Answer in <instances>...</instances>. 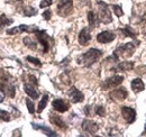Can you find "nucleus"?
<instances>
[{
	"label": "nucleus",
	"instance_id": "1",
	"mask_svg": "<svg viewBox=\"0 0 146 137\" xmlns=\"http://www.w3.org/2000/svg\"><path fill=\"white\" fill-rule=\"evenodd\" d=\"M102 55V52L97 49H90L84 54L80 55L78 57V64L84 65V67H91L93 63H96Z\"/></svg>",
	"mask_w": 146,
	"mask_h": 137
},
{
	"label": "nucleus",
	"instance_id": "13",
	"mask_svg": "<svg viewBox=\"0 0 146 137\" xmlns=\"http://www.w3.org/2000/svg\"><path fill=\"white\" fill-rule=\"evenodd\" d=\"M52 106H53L54 110L58 111V112H65L70 108V104L66 101H64L63 99H55L54 101L52 102Z\"/></svg>",
	"mask_w": 146,
	"mask_h": 137
},
{
	"label": "nucleus",
	"instance_id": "28",
	"mask_svg": "<svg viewBox=\"0 0 146 137\" xmlns=\"http://www.w3.org/2000/svg\"><path fill=\"white\" fill-rule=\"evenodd\" d=\"M26 104H27L28 111H29L31 114H34V112H35V106H34V102H33L31 99H26Z\"/></svg>",
	"mask_w": 146,
	"mask_h": 137
},
{
	"label": "nucleus",
	"instance_id": "35",
	"mask_svg": "<svg viewBox=\"0 0 146 137\" xmlns=\"http://www.w3.org/2000/svg\"><path fill=\"white\" fill-rule=\"evenodd\" d=\"M18 1H21V0H18Z\"/></svg>",
	"mask_w": 146,
	"mask_h": 137
},
{
	"label": "nucleus",
	"instance_id": "31",
	"mask_svg": "<svg viewBox=\"0 0 146 137\" xmlns=\"http://www.w3.org/2000/svg\"><path fill=\"white\" fill-rule=\"evenodd\" d=\"M53 3V0H43L40 3H39V7L40 8H46L48 6H51Z\"/></svg>",
	"mask_w": 146,
	"mask_h": 137
},
{
	"label": "nucleus",
	"instance_id": "20",
	"mask_svg": "<svg viewBox=\"0 0 146 137\" xmlns=\"http://www.w3.org/2000/svg\"><path fill=\"white\" fill-rule=\"evenodd\" d=\"M32 125H33V128H34V129H39V130L44 132V134L47 135V136H57L52 129H50V128H47V127H45V126H38L36 124H32Z\"/></svg>",
	"mask_w": 146,
	"mask_h": 137
},
{
	"label": "nucleus",
	"instance_id": "17",
	"mask_svg": "<svg viewBox=\"0 0 146 137\" xmlns=\"http://www.w3.org/2000/svg\"><path fill=\"white\" fill-rule=\"evenodd\" d=\"M50 121H51L53 125L57 126L58 128H61V129H65V128H66L65 122L63 121V119H62L60 116H57V115L51 114V115H50Z\"/></svg>",
	"mask_w": 146,
	"mask_h": 137
},
{
	"label": "nucleus",
	"instance_id": "19",
	"mask_svg": "<svg viewBox=\"0 0 146 137\" xmlns=\"http://www.w3.org/2000/svg\"><path fill=\"white\" fill-rule=\"evenodd\" d=\"M134 68V62H119L117 67L113 70H119V71H130Z\"/></svg>",
	"mask_w": 146,
	"mask_h": 137
},
{
	"label": "nucleus",
	"instance_id": "15",
	"mask_svg": "<svg viewBox=\"0 0 146 137\" xmlns=\"http://www.w3.org/2000/svg\"><path fill=\"white\" fill-rule=\"evenodd\" d=\"M35 86H34V84H32V83H25V84H24V90H25V92H26L31 98H33V99H38L39 93H38V91L35 89Z\"/></svg>",
	"mask_w": 146,
	"mask_h": 137
},
{
	"label": "nucleus",
	"instance_id": "27",
	"mask_svg": "<svg viewBox=\"0 0 146 137\" xmlns=\"http://www.w3.org/2000/svg\"><path fill=\"white\" fill-rule=\"evenodd\" d=\"M0 120L9 121V120H10V115H9V112H7V111L0 109Z\"/></svg>",
	"mask_w": 146,
	"mask_h": 137
},
{
	"label": "nucleus",
	"instance_id": "23",
	"mask_svg": "<svg viewBox=\"0 0 146 137\" xmlns=\"http://www.w3.org/2000/svg\"><path fill=\"white\" fill-rule=\"evenodd\" d=\"M120 32H123V34L128 37H131V38H135L136 37V32H134L129 26H126L125 28H121Z\"/></svg>",
	"mask_w": 146,
	"mask_h": 137
},
{
	"label": "nucleus",
	"instance_id": "18",
	"mask_svg": "<svg viewBox=\"0 0 146 137\" xmlns=\"http://www.w3.org/2000/svg\"><path fill=\"white\" fill-rule=\"evenodd\" d=\"M88 21H89V25H90V28L93 29L96 27H98L99 25V18H98V15L94 13V11H89L88 13Z\"/></svg>",
	"mask_w": 146,
	"mask_h": 137
},
{
	"label": "nucleus",
	"instance_id": "25",
	"mask_svg": "<svg viewBox=\"0 0 146 137\" xmlns=\"http://www.w3.org/2000/svg\"><path fill=\"white\" fill-rule=\"evenodd\" d=\"M24 44L29 47L31 50H36V43L33 42V39H31V37H25L24 38Z\"/></svg>",
	"mask_w": 146,
	"mask_h": 137
},
{
	"label": "nucleus",
	"instance_id": "34",
	"mask_svg": "<svg viewBox=\"0 0 146 137\" xmlns=\"http://www.w3.org/2000/svg\"><path fill=\"white\" fill-rule=\"evenodd\" d=\"M146 134V122H145V128H144V132L142 133V135H145Z\"/></svg>",
	"mask_w": 146,
	"mask_h": 137
},
{
	"label": "nucleus",
	"instance_id": "12",
	"mask_svg": "<svg viewBox=\"0 0 146 137\" xmlns=\"http://www.w3.org/2000/svg\"><path fill=\"white\" fill-rule=\"evenodd\" d=\"M116 38V35L113 33H111L109 31H105V32H101L100 34H98L97 36V41L101 44H107V43H111L113 39Z\"/></svg>",
	"mask_w": 146,
	"mask_h": 137
},
{
	"label": "nucleus",
	"instance_id": "24",
	"mask_svg": "<svg viewBox=\"0 0 146 137\" xmlns=\"http://www.w3.org/2000/svg\"><path fill=\"white\" fill-rule=\"evenodd\" d=\"M24 15L26 17H32V16H35L37 15V10L33 7H26L24 9Z\"/></svg>",
	"mask_w": 146,
	"mask_h": 137
},
{
	"label": "nucleus",
	"instance_id": "22",
	"mask_svg": "<svg viewBox=\"0 0 146 137\" xmlns=\"http://www.w3.org/2000/svg\"><path fill=\"white\" fill-rule=\"evenodd\" d=\"M10 24H13V19H9V18L7 17V16H5V15H1L0 16V29H2L3 27H6V26H8Z\"/></svg>",
	"mask_w": 146,
	"mask_h": 137
},
{
	"label": "nucleus",
	"instance_id": "10",
	"mask_svg": "<svg viewBox=\"0 0 146 137\" xmlns=\"http://www.w3.org/2000/svg\"><path fill=\"white\" fill-rule=\"evenodd\" d=\"M68 96H69L71 102H73V103L82 102V101L84 100V96H83V93H82L79 89H76L75 86H72V88L69 90Z\"/></svg>",
	"mask_w": 146,
	"mask_h": 137
},
{
	"label": "nucleus",
	"instance_id": "32",
	"mask_svg": "<svg viewBox=\"0 0 146 137\" xmlns=\"http://www.w3.org/2000/svg\"><path fill=\"white\" fill-rule=\"evenodd\" d=\"M51 16H52V13H51L50 10H46V11L43 13V17H44L45 20H50V19H51Z\"/></svg>",
	"mask_w": 146,
	"mask_h": 137
},
{
	"label": "nucleus",
	"instance_id": "30",
	"mask_svg": "<svg viewBox=\"0 0 146 137\" xmlns=\"http://www.w3.org/2000/svg\"><path fill=\"white\" fill-rule=\"evenodd\" d=\"M27 61H29L31 63H33V64H34V65H36V67H42L40 61H39L38 59L33 57V56H27Z\"/></svg>",
	"mask_w": 146,
	"mask_h": 137
},
{
	"label": "nucleus",
	"instance_id": "9",
	"mask_svg": "<svg viewBox=\"0 0 146 137\" xmlns=\"http://www.w3.org/2000/svg\"><path fill=\"white\" fill-rule=\"evenodd\" d=\"M109 96H110V98H111L112 100H115V101H123V100H125L128 97V92L125 88L121 86V88H118V89L112 90V91L110 92Z\"/></svg>",
	"mask_w": 146,
	"mask_h": 137
},
{
	"label": "nucleus",
	"instance_id": "21",
	"mask_svg": "<svg viewBox=\"0 0 146 137\" xmlns=\"http://www.w3.org/2000/svg\"><path fill=\"white\" fill-rule=\"evenodd\" d=\"M47 102H48V96H47V94H44L43 98H42V100L38 103V108H37V112H38V114H40V112L45 109Z\"/></svg>",
	"mask_w": 146,
	"mask_h": 137
},
{
	"label": "nucleus",
	"instance_id": "29",
	"mask_svg": "<svg viewBox=\"0 0 146 137\" xmlns=\"http://www.w3.org/2000/svg\"><path fill=\"white\" fill-rule=\"evenodd\" d=\"M94 111H96V114H97L98 116H100V117H104L105 114H106V110H105V108H104L102 106H97L96 109H94Z\"/></svg>",
	"mask_w": 146,
	"mask_h": 137
},
{
	"label": "nucleus",
	"instance_id": "11",
	"mask_svg": "<svg viewBox=\"0 0 146 137\" xmlns=\"http://www.w3.org/2000/svg\"><path fill=\"white\" fill-rule=\"evenodd\" d=\"M82 129H83L84 132H87V133L93 135V134H96V133L98 132L99 126H98L97 122H94V121H92V120L86 119L82 121Z\"/></svg>",
	"mask_w": 146,
	"mask_h": 137
},
{
	"label": "nucleus",
	"instance_id": "14",
	"mask_svg": "<svg viewBox=\"0 0 146 137\" xmlns=\"http://www.w3.org/2000/svg\"><path fill=\"white\" fill-rule=\"evenodd\" d=\"M91 41V35H90V31H89V28H83L81 32H80V34H79V43L81 44V45H87L89 42Z\"/></svg>",
	"mask_w": 146,
	"mask_h": 137
},
{
	"label": "nucleus",
	"instance_id": "16",
	"mask_svg": "<svg viewBox=\"0 0 146 137\" xmlns=\"http://www.w3.org/2000/svg\"><path fill=\"white\" fill-rule=\"evenodd\" d=\"M130 86H131V89H133V91H134L135 93L142 92V91H144V89H145V84H144V82H143V81H142V79H139V78H137V79L133 80V81H131V83H130Z\"/></svg>",
	"mask_w": 146,
	"mask_h": 137
},
{
	"label": "nucleus",
	"instance_id": "7",
	"mask_svg": "<svg viewBox=\"0 0 146 137\" xmlns=\"http://www.w3.org/2000/svg\"><path fill=\"white\" fill-rule=\"evenodd\" d=\"M37 31H38V28H37V26H35V25H32V26L20 25L18 27L8 29V31H7V34L15 35V34H18V33H24V32H27V33H36Z\"/></svg>",
	"mask_w": 146,
	"mask_h": 137
},
{
	"label": "nucleus",
	"instance_id": "4",
	"mask_svg": "<svg viewBox=\"0 0 146 137\" xmlns=\"http://www.w3.org/2000/svg\"><path fill=\"white\" fill-rule=\"evenodd\" d=\"M57 15L61 17H66L73 11V0H60L56 8Z\"/></svg>",
	"mask_w": 146,
	"mask_h": 137
},
{
	"label": "nucleus",
	"instance_id": "26",
	"mask_svg": "<svg viewBox=\"0 0 146 137\" xmlns=\"http://www.w3.org/2000/svg\"><path fill=\"white\" fill-rule=\"evenodd\" d=\"M112 10H113V13H115V15H116L117 17H121V16L124 15V10H123L121 7L118 6V5H113V6H112Z\"/></svg>",
	"mask_w": 146,
	"mask_h": 137
},
{
	"label": "nucleus",
	"instance_id": "2",
	"mask_svg": "<svg viewBox=\"0 0 146 137\" xmlns=\"http://www.w3.org/2000/svg\"><path fill=\"white\" fill-rule=\"evenodd\" d=\"M97 6H98V18H99V21L102 23V24H109V23H111L112 18H111V14H110L108 5L106 2H104V1H98Z\"/></svg>",
	"mask_w": 146,
	"mask_h": 137
},
{
	"label": "nucleus",
	"instance_id": "8",
	"mask_svg": "<svg viewBox=\"0 0 146 137\" xmlns=\"http://www.w3.org/2000/svg\"><path fill=\"white\" fill-rule=\"evenodd\" d=\"M121 115L127 124H133L136 120V111H135V109H133L130 107L123 106L121 107Z\"/></svg>",
	"mask_w": 146,
	"mask_h": 137
},
{
	"label": "nucleus",
	"instance_id": "6",
	"mask_svg": "<svg viewBox=\"0 0 146 137\" xmlns=\"http://www.w3.org/2000/svg\"><path fill=\"white\" fill-rule=\"evenodd\" d=\"M35 34H36L37 39L39 41V43L43 46V53H47L48 50H50V41H51V37L46 34V32H44V31H37Z\"/></svg>",
	"mask_w": 146,
	"mask_h": 137
},
{
	"label": "nucleus",
	"instance_id": "33",
	"mask_svg": "<svg viewBox=\"0 0 146 137\" xmlns=\"http://www.w3.org/2000/svg\"><path fill=\"white\" fill-rule=\"evenodd\" d=\"M5 96H6V93H5L3 89L0 86V102H2V101H3V99H5Z\"/></svg>",
	"mask_w": 146,
	"mask_h": 137
},
{
	"label": "nucleus",
	"instance_id": "5",
	"mask_svg": "<svg viewBox=\"0 0 146 137\" xmlns=\"http://www.w3.org/2000/svg\"><path fill=\"white\" fill-rule=\"evenodd\" d=\"M124 81V76L123 75H113L109 79L105 80L102 83H101V88L102 90H110V89H113L116 86H120Z\"/></svg>",
	"mask_w": 146,
	"mask_h": 137
},
{
	"label": "nucleus",
	"instance_id": "3",
	"mask_svg": "<svg viewBox=\"0 0 146 137\" xmlns=\"http://www.w3.org/2000/svg\"><path fill=\"white\" fill-rule=\"evenodd\" d=\"M136 45L138 44H134V43H126L124 45H120L116 49V51L113 52V54L119 59V57H123V59H127L133 56L134 52L136 50Z\"/></svg>",
	"mask_w": 146,
	"mask_h": 137
}]
</instances>
